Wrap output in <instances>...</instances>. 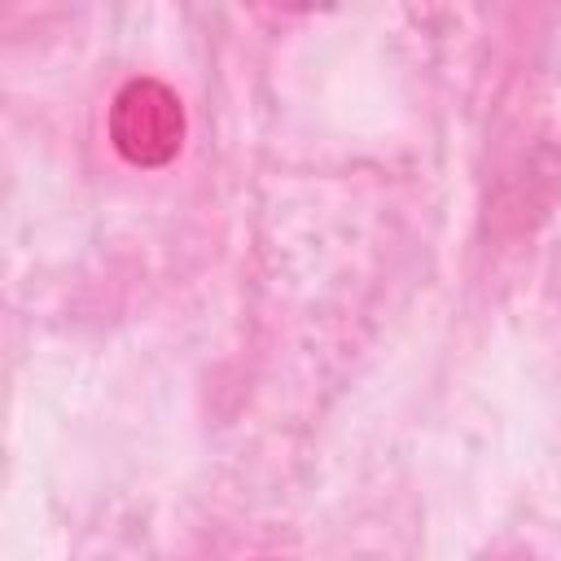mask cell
Segmentation results:
<instances>
[{
	"mask_svg": "<svg viewBox=\"0 0 561 561\" xmlns=\"http://www.w3.org/2000/svg\"><path fill=\"white\" fill-rule=\"evenodd\" d=\"M110 140L131 167H162L184 140L180 96L158 79H131L110 105Z\"/></svg>",
	"mask_w": 561,
	"mask_h": 561,
	"instance_id": "obj_1",
	"label": "cell"
}]
</instances>
